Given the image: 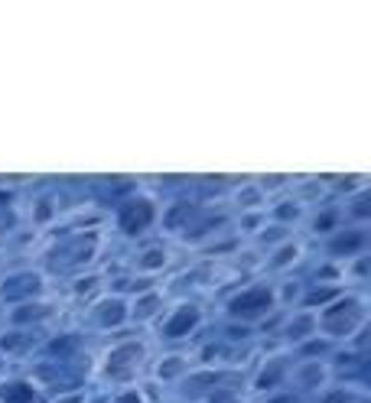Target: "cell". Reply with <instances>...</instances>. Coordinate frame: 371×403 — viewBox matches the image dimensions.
<instances>
[{
	"label": "cell",
	"mask_w": 371,
	"mask_h": 403,
	"mask_svg": "<svg viewBox=\"0 0 371 403\" xmlns=\"http://www.w3.org/2000/svg\"><path fill=\"white\" fill-rule=\"evenodd\" d=\"M274 306V293L267 286H251L244 289V293H238V296L228 303V312H232L235 319H261L264 312H271Z\"/></svg>",
	"instance_id": "1"
},
{
	"label": "cell",
	"mask_w": 371,
	"mask_h": 403,
	"mask_svg": "<svg viewBox=\"0 0 371 403\" xmlns=\"http://www.w3.org/2000/svg\"><path fill=\"white\" fill-rule=\"evenodd\" d=\"M150 221H154V205L144 202V198L127 202V205H121V212H117V225H121L124 235H140Z\"/></svg>",
	"instance_id": "2"
},
{
	"label": "cell",
	"mask_w": 371,
	"mask_h": 403,
	"mask_svg": "<svg viewBox=\"0 0 371 403\" xmlns=\"http://www.w3.org/2000/svg\"><path fill=\"white\" fill-rule=\"evenodd\" d=\"M195 326H199V309L195 306H179L170 319H166V326H163V338H183Z\"/></svg>",
	"instance_id": "3"
},
{
	"label": "cell",
	"mask_w": 371,
	"mask_h": 403,
	"mask_svg": "<svg viewBox=\"0 0 371 403\" xmlns=\"http://www.w3.org/2000/svg\"><path fill=\"white\" fill-rule=\"evenodd\" d=\"M33 400H36V390L30 384H23V380H10V384L0 387V403H33Z\"/></svg>",
	"instance_id": "4"
},
{
	"label": "cell",
	"mask_w": 371,
	"mask_h": 403,
	"mask_svg": "<svg viewBox=\"0 0 371 403\" xmlns=\"http://www.w3.org/2000/svg\"><path fill=\"white\" fill-rule=\"evenodd\" d=\"M140 358V348L137 345H124V348H117V351H111L108 355V374H124L127 367L134 365Z\"/></svg>",
	"instance_id": "5"
},
{
	"label": "cell",
	"mask_w": 371,
	"mask_h": 403,
	"mask_svg": "<svg viewBox=\"0 0 371 403\" xmlns=\"http://www.w3.org/2000/svg\"><path fill=\"white\" fill-rule=\"evenodd\" d=\"M14 286H4L0 293H4V299H16L20 293H36L39 289V276L36 274H20V276H14Z\"/></svg>",
	"instance_id": "6"
},
{
	"label": "cell",
	"mask_w": 371,
	"mask_h": 403,
	"mask_svg": "<svg viewBox=\"0 0 371 403\" xmlns=\"http://www.w3.org/2000/svg\"><path fill=\"white\" fill-rule=\"evenodd\" d=\"M121 319H124V303L121 299H111V303L101 306V322H104V326H117Z\"/></svg>",
	"instance_id": "7"
},
{
	"label": "cell",
	"mask_w": 371,
	"mask_h": 403,
	"mask_svg": "<svg viewBox=\"0 0 371 403\" xmlns=\"http://www.w3.org/2000/svg\"><path fill=\"white\" fill-rule=\"evenodd\" d=\"M365 244V237L362 235H348V237H335L333 241V254H342V251H358V247H362Z\"/></svg>",
	"instance_id": "8"
},
{
	"label": "cell",
	"mask_w": 371,
	"mask_h": 403,
	"mask_svg": "<svg viewBox=\"0 0 371 403\" xmlns=\"http://www.w3.org/2000/svg\"><path fill=\"white\" fill-rule=\"evenodd\" d=\"M163 260H166V254L163 251H150V254H144V260H140V267H163Z\"/></svg>",
	"instance_id": "9"
},
{
	"label": "cell",
	"mask_w": 371,
	"mask_h": 403,
	"mask_svg": "<svg viewBox=\"0 0 371 403\" xmlns=\"http://www.w3.org/2000/svg\"><path fill=\"white\" fill-rule=\"evenodd\" d=\"M154 306H156V299H154V296L144 299V303H140V309H137V316H140V319H147V316H154Z\"/></svg>",
	"instance_id": "10"
},
{
	"label": "cell",
	"mask_w": 371,
	"mask_h": 403,
	"mask_svg": "<svg viewBox=\"0 0 371 403\" xmlns=\"http://www.w3.org/2000/svg\"><path fill=\"white\" fill-rule=\"evenodd\" d=\"M114 403H140V394L137 390H127V394H121Z\"/></svg>",
	"instance_id": "11"
}]
</instances>
